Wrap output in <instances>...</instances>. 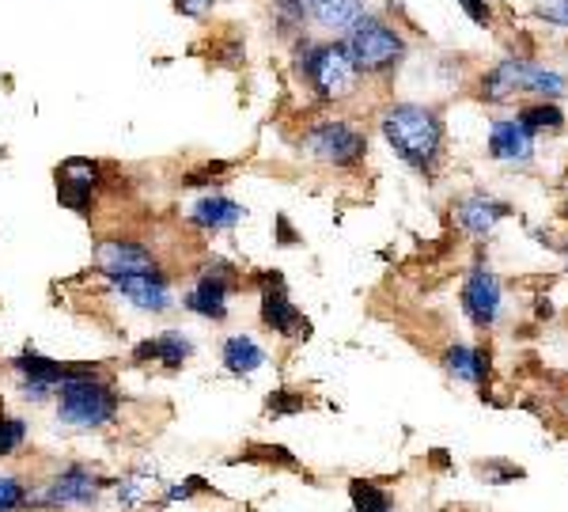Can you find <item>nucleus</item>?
Here are the masks:
<instances>
[{"label": "nucleus", "instance_id": "10", "mask_svg": "<svg viewBox=\"0 0 568 512\" xmlns=\"http://www.w3.org/2000/svg\"><path fill=\"white\" fill-rule=\"evenodd\" d=\"M258 316H262L266 331L281 334V338H296L299 327L307 331V323L299 319V308L292 304L288 289H284L281 270H266L258 278Z\"/></svg>", "mask_w": 568, "mask_h": 512}, {"label": "nucleus", "instance_id": "7", "mask_svg": "<svg viewBox=\"0 0 568 512\" xmlns=\"http://www.w3.org/2000/svg\"><path fill=\"white\" fill-rule=\"evenodd\" d=\"M240 285L235 278V266H228L224 258H212L197 270L194 285L182 293V308L194 311V316L209 319V323H224L228 319V300H232V289Z\"/></svg>", "mask_w": 568, "mask_h": 512}, {"label": "nucleus", "instance_id": "17", "mask_svg": "<svg viewBox=\"0 0 568 512\" xmlns=\"http://www.w3.org/2000/svg\"><path fill=\"white\" fill-rule=\"evenodd\" d=\"M489 156L501 159V164H527L534 156V133H527L519 121H493V133H489Z\"/></svg>", "mask_w": 568, "mask_h": 512}, {"label": "nucleus", "instance_id": "30", "mask_svg": "<svg viewBox=\"0 0 568 512\" xmlns=\"http://www.w3.org/2000/svg\"><path fill=\"white\" fill-rule=\"evenodd\" d=\"M288 395H292V392H277V395H273V399H270V410H273V414H292V410H304V407H307L304 395H296V399H288Z\"/></svg>", "mask_w": 568, "mask_h": 512}, {"label": "nucleus", "instance_id": "23", "mask_svg": "<svg viewBox=\"0 0 568 512\" xmlns=\"http://www.w3.org/2000/svg\"><path fill=\"white\" fill-rule=\"evenodd\" d=\"M349 498H352V509H357V512H390L387 494H383L375 483H364V478L349 483Z\"/></svg>", "mask_w": 568, "mask_h": 512}, {"label": "nucleus", "instance_id": "18", "mask_svg": "<svg viewBox=\"0 0 568 512\" xmlns=\"http://www.w3.org/2000/svg\"><path fill=\"white\" fill-rule=\"evenodd\" d=\"M504 217H508V205L496 202V197H489V194H470L455 205V220L470 235H489Z\"/></svg>", "mask_w": 568, "mask_h": 512}, {"label": "nucleus", "instance_id": "13", "mask_svg": "<svg viewBox=\"0 0 568 512\" xmlns=\"http://www.w3.org/2000/svg\"><path fill=\"white\" fill-rule=\"evenodd\" d=\"M463 308L474 327H493L496 316H501V281H496V273L486 263H478L466 273Z\"/></svg>", "mask_w": 568, "mask_h": 512}, {"label": "nucleus", "instance_id": "32", "mask_svg": "<svg viewBox=\"0 0 568 512\" xmlns=\"http://www.w3.org/2000/svg\"><path fill=\"white\" fill-rule=\"evenodd\" d=\"M277 232H281L284 247H292V240H296V235H292V228H288V220H284V217H277Z\"/></svg>", "mask_w": 568, "mask_h": 512}, {"label": "nucleus", "instance_id": "22", "mask_svg": "<svg viewBox=\"0 0 568 512\" xmlns=\"http://www.w3.org/2000/svg\"><path fill=\"white\" fill-rule=\"evenodd\" d=\"M516 121L527 129V133H557V129L565 126V114L557 111L554 103H546V99H542V103H527L524 111H519Z\"/></svg>", "mask_w": 568, "mask_h": 512}, {"label": "nucleus", "instance_id": "20", "mask_svg": "<svg viewBox=\"0 0 568 512\" xmlns=\"http://www.w3.org/2000/svg\"><path fill=\"white\" fill-rule=\"evenodd\" d=\"M307 20L322 30H349L364 15V0H304Z\"/></svg>", "mask_w": 568, "mask_h": 512}, {"label": "nucleus", "instance_id": "12", "mask_svg": "<svg viewBox=\"0 0 568 512\" xmlns=\"http://www.w3.org/2000/svg\"><path fill=\"white\" fill-rule=\"evenodd\" d=\"M99 498V475L88 468H65L61 475H53L35 498H27V505H46V509H61V505H91Z\"/></svg>", "mask_w": 568, "mask_h": 512}, {"label": "nucleus", "instance_id": "28", "mask_svg": "<svg viewBox=\"0 0 568 512\" xmlns=\"http://www.w3.org/2000/svg\"><path fill=\"white\" fill-rule=\"evenodd\" d=\"M212 8H217V0H175V12L186 15V20H205Z\"/></svg>", "mask_w": 568, "mask_h": 512}, {"label": "nucleus", "instance_id": "21", "mask_svg": "<svg viewBox=\"0 0 568 512\" xmlns=\"http://www.w3.org/2000/svg\"><path fill=\"white\" fill-rule=\"evenodd\" d=\"M443 369H448L451 376L466 380V384H486L489 357L481 354V349H470V346H451L448 354H443Z\"/></svg>", "mask_w": 568, "mask_h": 512}, {"label": "nucleus", "instance_id": "33", "mask_svg": "<svg viewBox=\"0 0 568 512\" xmlns=\"http://www.w3.org/2000/svg\"><path fill=\"white\" fill-rule=\"evenodd\" d=\"M561 213H565V220H568V202H565V209H561Z\"/></svg>", "mask_w": 568, "mask_h": 512}, {"label": "nucleus", "instance_id": "27", "mask_svg": "<svg viewBox=\"0 0 568 512\" xmlns=\"http://www.w3.org/2000/svg\"><path fill=\"white\" fill-rule=\"evenodd\" d=\"M534 12H539V20L554 23V27H568V0H542Z\"/></svg>", "mask_w": 568, "mask_h": 512}, {"label": "nucleus", "instance_id": "14", "mask_svg": "<svg viewBox=\"0 0 568 512\" xmlns=\"http://www.w3.org/2000/svg\"><path fill=\"white\" fill-rule=\"evenodd\" d=\"M194 357V338L182 331H159L152 338L133 346V364H164V369H182Z\"/></svg>", "mask_w": 568, "mask_h": 512}, {"label": "nucleus", "instance_id": "26", "mask_svg": "<svg viewBox=\"0 0 568 512\" xmlns=\"http://www.w3.org/2000/svg\"><path fill=\"white\" fill-rule=\"evenodd\" d=\"M27 505V486L15 475H0V512H15Z\"/></svg>", "mask_w": 568, "mask_h": 512}, {"label": "nucleus", "instance_id": "9", "mask_svg": "<svg viewBox=\"0 0 568 512\" xmlns=\"http://www.w3.org/2000/svg\"><path fill=\"white\" fill-rule=\"evenodd\" d=\"M114 296L129 304V308L144 311V316H164V311L175 308V289H171V278L167 270H149V273H129V278H118L111 281Z\"/></svg>", "mask_w": 568, "mask_h": 512}, {"label": "nucleus", "instance_id": "11", "mask_svg": "<svg viewBox=\"0 0 568 512\" xmlns=\"http://www.w3.org/2000/svg\"><path fill=\"white\" fill-rule=\"evenodd\" d=\"M99 190H103V167L91 164V159H65L57 167V202L68 213L88 217L95 209Z\"/></svg>", "mask_w": 568, "mask_h": 512}, {"label": "nucleus", "instance_id": "8", "mask_svg": "<svg viewBox=\"0 0 568 512\" xmlns=\"http://www.w3.org/2000/svg\"><path fill=\"white\" fill-rule=\"evenodd\" d=\"M95 270L103 273L106 281L129 278V273H149L159 270V258L149 243L133 240V235H114V240H99L95 255H91Z\"/></svg>", "mask_w": 568, "mask_h": 512}, {"label": "nucleus", "instance_id": "6", "mask_svg": "<svg viewBox=\"0 0 568 512\" xmlns=\"http://www.w3.org/2000/svg\"><path fill=\"white\" fill-rule=\"evenodd\" d=\"M299 152L326 167H357L367 156V133L349 118H314L299 133Z\"/></svg>", "mask_w": 568, "mask_h": 512}, {"label": "nucleus", "instance_id": "16", "mask_svg": "<svg viewBox=\"0 0 568 512\" xmlns=\"http://www.w3.org/2000/svg\"><path fill=\"white\" fill-rule=\"evenodd\" d=\"M243 217H247V205H240L228 194H205L186 209V220L194 228H202V232H228V228H235Z\"/></svg>", "mask_w": 568, "mask_h": 512}, {"label": "nucleus", "instance_id": "3", "mask_svg": "<svg viewBox=\"0 0 568 512\" xmlns=\"http://www.w3.org/2000/svg\"><path fill=\"white\" fill-rule=\"evenodd\" d=\"M118 392L95 364L57 387V425H65V430H103V425H111L118 418Z\"/></svg>", "mask_w": 568, "mask_h": 512}, {"label": "nucleus", "instance_id": "25", "mask_svg": "<svg viewBox=\"0 0 568 512\" xmlns=\"http://www.w3.org/2000/svg\"><path fill=\"white\" fill-rule=\"evenodd\" d=\"M273 20H277L284 35H296L307 23V4L304 0H273Z\"/></svg>", "mask_w": 568, "mask_h": 512}, {"label": "nucleus", "instance_id": "19", "mask_svg": "<svg viewBox=\"0 0 568 512\" xmlns=\"http://www.w3.org/2000/svg\"><path fill=\"white\" fill-rule=\"evenodd\" d=\"M220 364L232 376H255L266 364V349L258 346L255 334H228L224 346H220Z\"/></svg>", "mask_w": 568, "mask_h": 512}, {"label": "nucleus", "instance_id": "29", "mask_svg": "<svg viewBox=\"0 0 568 512\" xmlns=\"http://www.w3.org/2000/svg\"><path fill=\"white\" fill-rule=\"evenodd\" d=\"M459 8H463L478 27H489V23H493V12H489L486 0H459Z\"/></svg>", "mask_w": 568, "mask_h": 512}, {"label": "nucleus", "instance_id": "15", "mask_svg": "<svg viewBox=\"0 0 568 512\" xmlns=\"http://www.w3.org/2000/svg\"><path fill=\"white\" fill-rule=\"evenodd\" d=\"M91 364H65V361H53V357H42L35 354V349H23L20 357H12V372L15 380H30V384H46L57 392L65 380L80 376V372H88Z\"/></svg>", "mask_w": 568, "mask_h": 512}, {"label": "nucleus", "instance_id": "31", "mask_svg": "<svg viewBox=\"0 0 568 512\" xmlns=\"http://www.w3.org/2000/svg\"><path fill=\"white\" fill-rule=\"evenodd\" d=\"M202 478H186V483H179L175 490H167V501H179V498H190V494H197L202 490Z\"/></svg>", "mask_w": 568, "mask_h": 512}, {"label": "nucleus", "instance_id": "24", "mask_svg": "<svg viewBox=\"0 0 568 512\" xmlns=\"http://www.w3.org/2000/svg\"><path fill=\"white\" fill-rule=\"evenodd\" d=\"M23 445H27V422L0 410V460H4V456H15Z\"/></svg>", "mask_w": 568, "mask_h": 512}, {"label": "nucleus", "instance_id": "1", "mask_svg": "<svg viewBox=\"0 0 568 512\" xmlns=\"http://www.w3.org/2000/svg\"><path fill=\"white\" fill-rule=\"evenodd\" d=\"M379 133L398 159H405L417 171H433L443 149V121L425 103H390L379 111Z\"/></svg>", "mask_w": 568, "mask_h": 512}, {"label": "nucleus", "instance_id": "4", "mask_svg": "<svg viewBox=\"0 0 568 512\" xmlns=\"http://www.w3.org/2000/svg\"><path fill=\"white\" fill-rule=\"evenodd\" d=\"M341 46L360 76H387V73H395L405 57V38L398 35L387 20L367 15V12L345 30Z\"/></svg>", "mask_w": 568, "mask_h": 512}, {"label": "nucleus", "instance_id": "5", "mask_svg": "<svg viewBox=\"0 0 568 512\" xmlns=\"http://www.w3.org/2000/svg\"><path fill=\"white\" fill-rule=\"evenodd\" d=\"M516 95L557 99L565 95V76L557 68L534 65L524 57H504L501 65L481 76V99H489V103H508Z\"/></svg>", "mask_w": 568, "mask_h": 512}, {"label": "nucleus", "instance_id": "2", "mask_svg": "<svg viewBox=\"0 0 568 512\" xmlns=\"http://www.w3.org/2000/svg\"><path fill=\"white\" fill-rule=\"evenodd\" d=\"M292 65L296 76L322 99V103H337L349 99L360 84V73L352 68L349 53L341 42H314V38H296L292 46Z\"/></svg>", "mask_w": 568, "mask_h": 512}]
</instances>
